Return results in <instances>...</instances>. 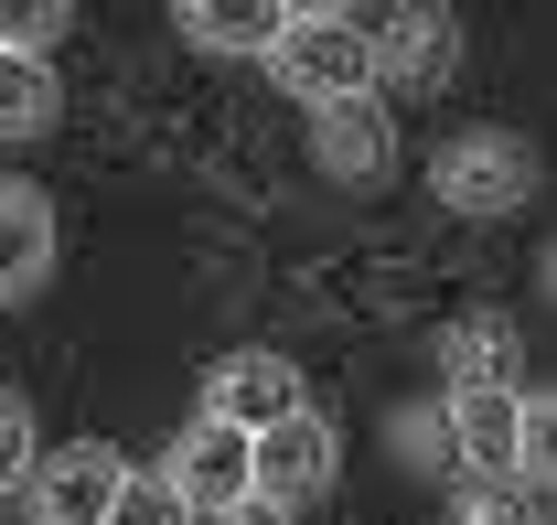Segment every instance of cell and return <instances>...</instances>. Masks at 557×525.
<instances>
[{"label":"cell","mask_w":557,"mask_h":525,"mask_svg":"<svg viewBox=\"0 0 557 525\" xmlns=\"http://www.w3.org/2000/svg\"><path fill=\"white\" fill-rule=\"evenodd\" d=\"M440 440H450V472H483V483H525L547 493V440H557V407L525 387H440Z\"/></svg>","instance_id":"6da1fadb"},{"label":"cell","mask_w":557,"mask_h":525,"mask_svg":"<svg viewBox=\"0 0 557 525\" xmlns=\"http://www.w3.org/2000/svg\"><path fill=\"white\" fill-rule=\"evenodd\" d=\"M429 194H440V215H472V225L525 215V194H536V139H525V130H461V139H440Z\"/></svg>","instance_id":"7a4b0ae2"},{"label":"cell","mask_w":557,"mask_h":525,"mask_svg":"<svg viewBox=\"0 0 557 525\" xmlns=\"http://www.w3.org/2000/svg\"><path fill=\"white\" fill-rule=\"evenodd\" d=\"M258 65L300 97V108H333V97H375V54H364V22L354 11H300L278 22V44Z\"/></svg>","instance_id":"3957f363"},{"label":"cell","mask_w":557,"mask_h":525,"mask_svg":"<svg viewBox=\"0 0 557 525\" xmlns=\"http://www.w3.org/2000/svg\"><path fill=\"white\" fill-rule=\"evenodd\" d=\"M344 472V429L322 407H289L278 429L247 440V515H289V504H322Z\"/></svg>","instance_id":"277c9868"},{"label":"cell","mask_w":557,"mask_h":525,"mask_svg":"<svg viewBox=\"0 0 557 525\" xmlns=\"http://www.w3.org/2000/svg\"><path fill=\"white\" fill-rule=\"evenodd\" d=\"M354 22H364V11H354ZM364 54H375V86L429 97L440 75L461 65V22H450L440 0H375V22H364Z\"/></svg>","instance_id":"5b68a950"},{"label":"cell","mask_w":557,"mask_h":525,"mask_svg":"<svg viewBox=\"0 0 557 525\" xmlns=\"http://www.w3.org/2000/svg\"><path fill=\"white\" fill-rule=\"evenodd\" d=\"M161 483L183 493V515H194V525L247 515V429H214V418H194V429L172 440V461H161Z\"/></svg>","instance_id":"8992f818"},{"label":"cell","mask_w":557,"mask_h":525,"mask_svg":"<svg viewBox=\"0 0 557 525\" xmlns=\"http://www.w3.org/2000/svg\"><path fill=\"white\" fill-rule=\"evenodd\" d=\"M119 472H129V461L108 451V440H65V451H44L22 472V504H33V525H108Z\"/></svg>","instance_id":"52a82bcc"},{"label":"cell","mask_w":557,"mask_h":525,"mask_svg":"<svg viewBox=\"0 0 557 525\" xmlns=\"http://www.w3.org/2000/svg\"><path fill=\"white\" fill-rule=\"evenodd\" d=\"M289 407H311V387H300L289 354H225V365L205 376V418L214 429H247V440H258V429H278Z\"/></svg>","instance_id":"ba28073f"},{"label":"cell","mask_w":557,"mask_h":525,"mask_svg":"<svg viewBox=\"0 0 557 525\" xmlns=\"http://www.w3.org/2000/svg\"><path fill=\"white\" fill-rule=\"evenodd\" d=\"M311 161H322L333 183H386V172H397V119H386V97H333V108H311Z\"/></svg>","instance_id":"9c48e42d"},{"label":"cell","mask_w":557,"mask_h":525,"mask_svg":"<svg viewBox=\"0 0 557 525\" xmlns=\"http://www.w3.org/2000/svg\"><path fill=\"white\" fill-rule=\"evenodd\" d=\"M54 279V204L44 183H0V312H22Z\"/></svg>","instance_id":"30bf717a"},{"label":"cell","mask_w":557,"mask_h":525,"mask_svg":"<svg viewBox=\"0 0 557 525\" xmlns=\"http://www.w3.org/2000/svg\"><path fill=\"white\" fill-rule=\"evenodd\" d=\"M172 22H183V44H205V54H247V65H258L289 11H278V0H172Z\"/></svg>","instance_id":"8fae6325"},{"label":"cell","mask_w":557,"mask_h":525,"mask_svg":"<svg viewBox=\"0 0 557 525\" xmlns=\"http://www.w3.org/2000/svg\"><path fill=\"white\" fill-rule=\"evenodd\" d=\"M440 387H515V322L472 312V322L440 332Z\"/></svg>","instance_id":"7c38bea8"},{"label":"cell","mask_w":557,"mask_h":525,"mask_svg":"<svg viewBox=\"0 0 557 525\" xmlns=\"http://www.w3.org/2000/svg\"><path fill=\"white\" fill-rule=\"evenodd\" d=\"M54 108H65L54 65H44V54H11V44H0V139H44V130H54Z\"/></svg>","instance_id":"4fadbf2b"},{"label":"cell","mask_w":557,"mask_h":525,"mask_svg":"<svg viewBox=\"0 0 557 525\" xmlns=\"http://www.w3.org/2000/svg\"><path fill=\"white\" fill-rule=\"evenodd\" d=\"M450 504H461V525H525V515H547V493L483 483V472H450Z\"/></svg>","instance_id":"5bb4252c"},{"label":"cell","mask_w":557,"mask_h":525,"mask_svg":"<svg viewBox=\"0 0 557 525\" xmlns=\"http://www.w3.org/2000/svg\"><path fill=\"white\" fill-rule=\"evenodd\" d=\"M108 525H194V515H183V493H172L161 472H119V493H108Z\"/></svg>","instance_id":"9a60e30c"},{"label":"cell","mask_w":557,"mask_h":525,"mask_svg":"<svg viewBox=\"0 0 557 525\" xmlns=\"http://www.w3.org/2000/svg\"><path fill=\"white\" fill-rule=\"evenodd\" d=\"M65 22H75V0H0V44L11 54H44Z\"/></svg>","instance_id":"2e32d148"},{"label":"cell","mask_w":557,"mask_h":525,"mask_svg":"<svg viewBox=\"0 0 557 525\" xmlns=\"http://www.w3.org/2000/svg\"><path fill=\"white\" fill-rule=\"evenodd\" d=\"M33 396L22 387H0V493H22V472H33Z\"/></svg>","instance_id":"e0dca14e"},{"label":"cell","mask_w":557,"mask_h":525,"mask_svg":"<svg viewBox=\"0 0 557 525\" xmlns=\"http://www.w3.org/2000/svg\"><path fill=\"white\" fill-rule=\"evenodd\" d=\"M397 461H408V472H440V483H450V440H440V396L397 418Z\"/></svg>","instance_id":"ac0fdd59"},{"label":"cell","mask_w":557,"mask_h":525,"mask_svg":"<svg viewBox=\"0 0 557 525\" xmlns=\"http://www.w3.org/2000/svg\"><path fill=\"white\" fill-rule=\"evenodd\" d=\"M278 11L300 22V11H375V0H278Z\"/></svg>","instance_id":"d6986e66"},{"label":"cell","mask_w":557,"mask_h":525,"mask_svg":"<svg viewBox=\"0 0 557 525\" xmlns=\"http://www.w3.org/2000/svg\"><path fill=\"white\" fill-rule=\"evenodd\" d=\"M525 525H547V515H525Z\"/></svg>","instance_id":"ffe728a7"}]
</instances>
